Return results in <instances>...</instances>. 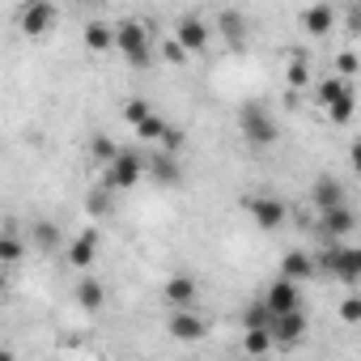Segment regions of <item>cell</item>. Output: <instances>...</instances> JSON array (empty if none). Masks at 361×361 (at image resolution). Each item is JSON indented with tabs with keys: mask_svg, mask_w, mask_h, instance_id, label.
Returning <instances> with one entry per match:
<instances>
[{
	"mask_svg": "<svg viewBox=\"0 0 361 361\" xmlns=\"http://www.w3.org/2000/svg\"><path fill=\"white\" fill-rule=\"evenodd\" d=\"M319 102H323V111H327V119L331 123H348L353 119V90H348V81L344 77H327L323 85H319Z\"/></svg>",
	"mask_w": 361,
	"mask_h": 361,
	"instance_id": "obj_1",
	"label": "cell"
},
{
	"mask_svg": "<svg viewBox=\"0 0 361 361\" xmlns=\"http://www.w3.org/2000/svg\"><path fill=\"white\" fill-rule=\"evenodd\" d=\"M238 132H243L255 149H264V145L276 140V123H272V115H268L259 102H243V111H238Z\"/></svg>",
	"mask_w": 361,
	"mask_h": 361,
	"instance_id": "obj_2",
	"label": "cell"
},
{
	"mask_svg": "<svg viewBox=\"0 0 361 361\" xmlns=\"http://www.w3.org/2000/svg\"><path fill=\"white\" fill-rule=\"evenodd\" d=\"M145 170H149V161L140 157V153H132V149H123L111 166H106V188H115V192H128V188H136L140 178H145Z\"/></svg>",
	"mask_w": 361,
	"mask_h": 361,
	"instance_id": "obj_3",
	"label": "cell"
},
{
	"mask_svg": "<svg viewBox=\"0 0 361 361\" xmlns=\"http://www.w3.org/2000/svg\"><path fill=\"white\" fill-rule=\"evenodd\" d=\"M336 281H361V247H344V243H327L323 259H319Z\"/></svg>",
	"mask_w": 361,
	"mask_h": 361,
	"instance_id": "obj_4",
	"label": "cell"
},
{
	"mask_svg": "<svg viewBox=\"0 0 361 361\" xmlns=\"http://www.w3.org/2000/svg\"><path fill=\"white\" fill-rule=\"evenodd\" d=\"M115 47L136 64V68H149V30L140 22H119L115 26Z\"/></svg>",
	"mask_w": 361,
	"mask_h": 361,
	"instance_id": "obj_5",
	"label": "cell"
},
{
	"mask_svg": "<svg viewBox=\"0 0 361 361\" xmlns=\"http://www.w3.org/2000/svg\"><path fill=\"white\" fill-rule=\"evenodd\" d=\"M243 209L255 217V226H259V230H281V226H285V217H289V209H285L276 196H247V200H243Z\"/></svg>",
	"mask_w": 361,
	"mask_h": 361,
	"instance_id": "obj_6",
	"label": "cell"
},
{
	"mask_svg": "<svg viewBox=\"0 0 361 361\" xmlns=\"http://www.w3.org/2000/svg\"><path fill=\"white\" fill-rule=\"evenodd\" d=\"M264 306L272 310V319H281V314H293V310H302V293H298V285L293 281H272L268 285V293H264Z\"/></svg>",
	"mask_w": 361,
	"mask_h": 361,
	"instance_id": "obj_7",
	"label": "cell"
},
{
	"mask_svg": "<svg viewBox=\"0 0 361 361\" xmlns=\"http://www.w3.org/2000/svg\"><path fill=\"white\" fill-rule=\"evenodd\" d=\"M166 327H170V336H174V340H183V344H196V340H204V336H209V323H204L196 310H170Z\"/></svg>",
	"mask_w": 361,
	"mask_h": 361,
	"instance_id": "obj_8",
	"label": "cell"
},
{
	"mask_svg": "<svg viewBox=\"0 0 361 361\" xmlns=\"http://www.w3.org/2000/svg\"><path fill=\"white\" fill-rule=\"evenodd\" d=\"M302 340H306V310H293V314L272 319V344L276 348H298Z\"/></svg>",
	"mask_w": 361,
	"mask_h": 361,
	"instance_id": "obj_9",
	"label": "cell"
},
{
	"mask_svg": "<svg viewBox=\"0 0 361 361\" xmlns=\"http://www.w3.org/2000/svg\"><path fill=\"white\" fill-rule=\"evenodd\" d=\"M353 226H357V217H353V209H348V204H344V209H331V213H319V234H323L327 243L348 238V234H353Z\"/></svg>",
	"mask_w": 361,
	"mask_h": 361,
	"instance_id": "obj_10",
	"label": "cell"
},
{
	"mask_svg": "<svg viewBox=\"0 0 361 361\" xmlns=\"http://www.w3.org/2000/svg\"><path fill=\"white\" fill-rule=\"evenodd\" d=\"M310 204L319 209V213H331V209H344V188L336 183L331 174H323L319 183H314V192H310Z\"/></svg>",
	"mask_w": 361,
	"mask_h": 361,
	"instance_id": "obj_11",
	"label": "cell"
},
{
	"mask_svg": "<svg viewBox=\"0 0 361 361\" xmlns=\"http://www.w3.org/2000/svg\"><path fill=\"white\" fill-rule=\"evenodd\" d=\"M98 243H102V238H98V230H85V234H77V238L68 243V264L85 272V268L94 264V255H98Z\"/></svg>",
	"mask_w": 361,
	"mask_h": 361,
	"instance_id": "obj_12",
	"label": "cell"
},
{
	"mask_svg": "<svg viewBox=\"0 0 361 361\" xmlns=\"http://www.w3.org/2000/svg\"><path fill=\"white\" fill-rule=\"evenodd\" d=\"M174 39L188 47V56L192 51H204L209 47V26L200 18H183V22H178V30H174Z\"/></svg>",
	"mask_w": 361,
	"mask_h": 361,
	"instance_id": "obj_13",
	"label": "cell"
},
{
	"mask_svg": "<svg viewBox=\"0 0 361 361\" xmlns=\"http://www.w3.org/2000/svg\"><path fill=\"white\" fill-rule=\"evenodd\" d=\"M166 302L174 310H192L196 306V281L192 276H170L166 281Z\"/></svg>",
	"mask_w": 361,
	"mask_h": 361,
	"instance_id": "obj_14",
	"label": "cell"
},
{
	"mask_svg": "<svg viewBox=\"0 0 361 361\" xmlns=\"http://www.w3.org/2000/svg\"><path fill=\"white\" fill-rule=\"evenodd\" d=\"M51 22H56V9L43 5V0H39V5H26V9H22V30H26V35H47Z\"/></svg>",
	"mask_w": 361,
	"mask_h": 361,
	"instance_id": "obj_15",
	"label": "cell"
},
{
	"mask_svg": "<svg viewBox=\"0 0 361 361\" xmlns=\"http://www.w3.org/2000/svg\"><path fill=\"white\" fill-rule=\"evenodd\" d=\"M331 26H336V9L331 5H310L302 13V30L306 35H331Z\"/></svg>",
	"mask_w": 361,
	"mask_h": 361,
	"instance_id": "obj_16",
	"label": "cell"
},
{
	"mask_svg": "<svg viewBox=\"0 0 361 361\" xmlns=\"http://www.w3.org/2000/svg\"><path fill=\"white\" fill-rule=\"evenodd\" d=\"M310 272H314V259H310L306 251H289V255L281 259V276H285V281H293V285H298V281H306Z\"/></svg>",
	"mask_w": 361,
	"mask_h": 361,
	"instance_id": "obj_17",
	"label": "cell"
},
{
	"mask_svg": "<svg viewBox=\"0 0 361 361\" xmlns=\"http://www.w3.org/2000/svg\"><path fill=\"white\" fill-rule=\"evenodd\" d=\"M85 47H90V51H106V47H115V26H106V22H90V26H85Z\"/></svg>",
	"mask_w": 361,
	"mask_h": 361,
	"instance_id": "obj_18",
	"label": "cell"
},
{
	"mask_svg": "<svg viewBox=\"0 0 361 361\" xmlns=\"http://www.w3.org/2000/svg\"><path fill=\"white\" fill-rule=\"evenodd\" d=\"M77 302H81L85 310H102V302H106V289H102V281L85 276V281L77 285Z\"/></svg>",
	"mask_w": 361,
	"mask_h": 361,
	"instance_id": "obj_19",
	"label": "cell"
},
{
	"mask_svg": "<svg viewBox=\"0 0 361 361\" xmlns=\"http://www.w3.org/2000/svg\"><path fill=\"white\" fill-rule=\"evenodd\" d=\"M217 26H221V35L230 39V47H243V35H247V22H243V13L226 9V13L217 18Z\"/></svg>",
	"mask_w": 361,
	"mask_h": 361,
	"instance_id": "obj_20",
	"label": "cell"
},
{
	"mask_svg": "<svg viewBox=\"0 0 361 361\" xmlns=\"http://www.w3.org/2000/svg\"><path fill=\"white\" fill-rule=\"evenodd\" d=\"M149 170H153L157 183H178V161H174V153H157L149 161Z\"/></svg>",
	"mask_w": 361,
	"mask_h": 361,
	"instance_id": "obj_21",
	"label": "cell"
},
{
	"mask_svg": "<svg viewBox=\"0 0 361 361\" xmlns=\"http://www.w3.org/2000/svg\"><path fill=\"white\" fill-rule=\"evenodd\" d=\"M243 348H247L251 357H264V353L272 348V327H251V331L243 336Z\"/></svg>",
	"mask_w": 361,
	"mask_h": 361,
	"instance_id": "obj_22",
	"label": "cell"
},
{
	"mask_svg": "<svg viewBox=\"0 0 361 361\" xmlns=\"http://www.w3.org/2000/svg\"><path fill=\"white\" fill-rule=\"evenodd\" d=\"M43 251H51V247H60V226H51V221H35V234H30Z\"/></svg>",
	"mask_w": 361,
	"mask_h": 361,
	"instance_id": "obj_23",
	"label": "cell"
},
{
	"mask_svg": "<svg viewBox=\"0 0 361 361\" xmlns=\"http://www.w3.org/2000/svg\"><path fill=\"white\" fill-rule=\"evenodd\" d=\"M123 119H128V123H132V128H140V123H145V119H153V106H149V102H145V98H132V102H128V106H123Z\"/></svg>",
	"mask_w": 361,
	"mask_h": 361,
	"instance_id": "obj_24",
	"label": "cell"
},
{
	"mask_svg": "<svg viewBox=\"0 0 361 361\" xmlns=\"http://www.w3.org/2000/svg\"><path fill=\"white\" fill-rule=\"evenodd\" d=\"M285 81H289L293 90H302V85L310 81V64H306L302 56H293V60H289V73H285Z\"/></svg>",
	"mask_w": 361,
	"mask_h": 361,
	"instance_id": "obj_25",
	"label": "cell"
},
{
	"mask_svg": "<svg viewBox=\"0 0 361 361\" xmlns=\"http://www.w3.org/2000/svg\"><path fill=\"white\" fill-rule=\"evenodd\" d=\"M166 128H170V123L153 115V119H145V123L136 128V136H140V140H157V145H161V136H166Z\"/></svg>",
	"mask_w": 361,
	"mask_h": 361,
	"instance_id": "obj_26",
	"label": "cell"
},
{
	"mask_svg": "<svg viewBox=\"0 0 361 361\" xmlns=\"http://www.w3.org/2000/svg\"><path fill=\"white\" fill-rule=\"evenodd\" d=\"M90 149H94V157H98V161H106V166L123 153V149H115V140H111V136H94V145H90Z\"/></svg>",
	"mask_w": 361,
	"mask_h": 361,
	"instance_id": "obj_27",
	"label": "cell"
},
{
	"mask_svg": "<svg viewBox=\"0 0 361 361\" xmlns=\"http://www.w3.org/2000/svg\"><path fill=\"white\" fill-rule=\"evenodd\" d=\"M251 327H272V310L264 306V302H251V310H247V331Z\"/></svg>",
	"mask_w": 361,
	"mask_h": 361,
	"instance_id": "obj_28",
	"label": "cell"
},
{
	"mask_svg": "<svg viewBox=\"0 0 361 361\" xmlns=\"http://www.w3.org/2000/svg\"><path fill=\"white\" fill-rule=\"evenodd\" d=\"M357 68H361L357 51H340V56H336V77H353Z\"/></svg>",
	"mask_w": 361,
	"mask_h": 361,
	"instance_id": "obj_29",
	"label": "cell"
},
{
	"mask_svg": "<svg viewBox=\"0 0 361 361\" xmlns=\"http://www.w3.org/2000/svg\"><path fill=\"white\" fill-rule=\"evenodd\" d=\"M0 259H5V264H18V259H22V243H18L13 234L0 238Z\"/></svg>",
	"mask_w": 361,
	"mask_h": 361,
	"instance_id": "obj_30",
	"label": "cell"
},
{
	"mask_svg": "<svg viewBox=\"0 0 361 361\" xmlns=\"http://www.w3.org/2000/svg\"><path fill=\"white\" fill-rule=\"evenodd\" d=\"M340 319H344V323H361V298H357V293L340 302Z\"/></svg>",
	"mask_w": 361,
	"mask_h": 361,
	"instance_id": "obj_31",
	"label": "cell"
},
{
	"mask_svg": "<svg viewBox=\"0 0 361 361\" xmlns=\"http://www.w3.org/2000/svg\"><path fill=\"white\" fill-rule=\"evenodd\" d=\"M161 51H166V60H170V64H188V47H183V43H178L174 35L166 39V47H161Z\"/></svg>",
	"mask_w": 361,
	"mask_h": 361,
	"instance_id": "obj_32",
	"label": "cell"
},
{
	"mask_svg": "<svg viewBox=\"0 0 361 361\" xmlns=\"http://www.w3.org/2000/svg\"><path fill=\"white\" fill-rule=\"evenodd\" d=\"M85 209H90V217H102V213L111 209V200H106V192H90V200H85Z\"/></svg>",
	"mask_w": 361,
	"mask_h": 361,
	"instance_id": "obj_33",
	"label": "cell"
},
{
	"mask_svg": "<svg viewBox=\"0 0 361 361\" xmlns=\"http://www.w3.org/2000/svg\"><path fill=\"white\" fill-rule=\"evenodd\" d=\"M161 149H166V153H178V149H183V128H166Z\"/></svg>",
	"mask_w": 361,
	"mask_h": 361,
	"instance_id": "obj_34",
	"label": "cell"
},
{
	"mask_svg": "<svg viewBox=\"0 0 361 361\" xmlns=\"http://www.w3.org/2000/svg\"><path fill=\"white\" fill-rule=\"evenodd\" d=\"M344 22H348L353 35H361V5H348V9H344Z\"/></svg>",
	"mask_w": 361,
	"mask_h": 361,
	"instance_id": "obj_35",
	"label": "cell"
},
{
	"mask_svg": "<svg viewBox=\"0 0 361 361\" xmlns=\"http://www.w3.org/2000/svg\"><path fill=\"white\" fill-rule=\"evenodd\" d=\"M348 157H353V170H357V174H361V136H357V140H353V153H348Z\"/></svg>",
	"mask_w": 361,
	"mask_h": 361,
	"instance_id": "obj_36",
	"label": "cell"
},
{
	"mask_svg": "<svg viewBox=\"0 0 361 361\" xmlns=\"http://www.w3.org/2000/svg\"><path fill=\"white\" fill-rule=\"evenodd\" d=\"M0 361H13V353H9V348H5V353H0Z\"/></svg>",
	"mask_w": 361,
	"mask_h": 361,
	"instance_id": "obj_37",
	"label": "cell"
}]
</instances>
